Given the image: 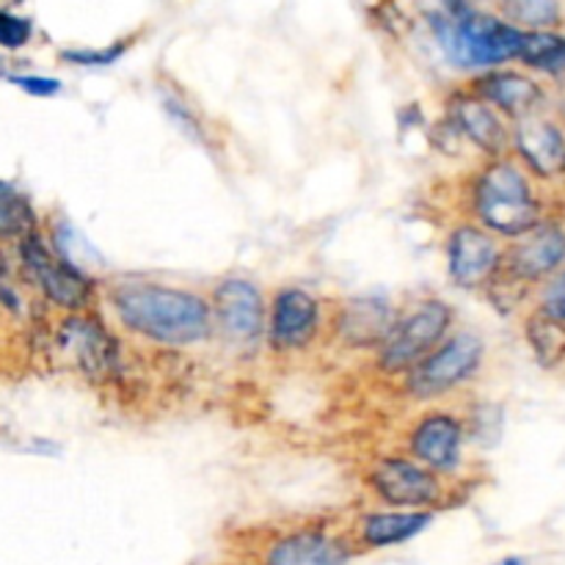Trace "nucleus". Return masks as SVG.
I'll return each mask as SVG.
<instances>
[{"mask_svg": "<svg viewBox=\"0 0 565 565\" xmlns=\"http://www.w3.org/2000/svg\"><path fill=\"white\" fill-rule=\"evenodd\" d=\"M33 22L14 11H0V47L20 50L31 42Z\"/></svg>", "mask_w": 565, "mask_h": 565, "instance_id": "obj_24", "label": "nucleus"}, {"mask_svg": "<svg viewBox=\"0 0 565 565\" xmlns=\"http://www.w3.org/2000/svg\"><path fill=\"white\" fill-rule=\"evenodd\" d=\"M472 94L489 103L497 114H505L511 119H527L539 114V105L544 103V92L533 77L522 72H486L472 83Z\"/></svg>", "mask_w": 565, "mask_h": 565, "instance_id": "obj_16", "label": "nucleus"}, {"mask_svg": "<svg viewBox=\"0 0 565 565\" xmlns=\"http://www.w3.org/2000/svg\"><path fill=\"white\" fill-rule=\"evenodd\" d=\"M14 86H20L22 92L31 94V97H55L61 92V81L55 77H42V75H17L11 77Z\"/></svg>", "mask_w": 565, "mask_h": 565, "instance_id": "obj_27", "label": "nucleus"}, {"mask_svg": "<svg viewBox=\"0 0 565 565\" xmlns=\"http://www.w3.org/2000/svg\"><path fill=\"white\" fill-rule=\"evenodd\" d=\"M108 301L127 331L158 345H199L213 334L210 301L182 287L158 281H116Z\"/></svg>", "mask_w": 565, "mask_h": 565, "instance_id": "obj_1", "label": "nucleus"}, {"mask_svg": "<svg viewBox=\"0 0 565 565\" xmlns=\"http://www.w3.org/2000/svg\"><path fill=\"white\" fill-rule=\"evenodd\" d=\"M6 75V64H3V58H0V77Z\"/></svg>", "mask_w": 565, "mask_h": 565, "instance_id": "obj_30", "label": "nucleus"}, {"mask_svg": "<svg viewBox=\"0 0 565 565\" xmlns=\"http://www.w3.org/2000/svg\"><path fill=\"white\" fill-rule=\"evenodd\" d=\"M395 320V312L386 303L362 298V301L348 303L345 312H342L340 329L353 345H381Z\"/></svg>", "mask_w": 565, "mask_h": 565, "instance_id": "obj_19", "label": "nucleus"}, {"mask_svg": "<svg viewBox=\"0 0 565 565\" xmlns=\"http://www.w3.org/2000/svg\"><path fill=\"white\" fill-rule=\"evenodd\" d=\"M127 50V42H116L110 47H97V50H64V61L77 66H108L114 61L121 58V53Z\"/></svg>", "mask_w": 565, "mask_h": 565, "instance_id": "obj_25", "label": "nucleus"}, {"mask_svg": "<svg viewBox=\"0 0 565 565\" xmlns=\"http://www.w3.org/2000/svg\"><path fill=\"white\" fill-rule=\"evenodd\" d=\"M497 565H524L522 557H505V561H500Z\"/></svg>", "mask_w": 565, "mask_h": 565, "instance_id": "obj_29", "label": "nucleus"}, {"mask_svg": "<svg viewBox=\"0 0 565 565\" xmlns=\"http://www.w3.org/2000/svg\"><path fill=\"white\" fill-rule=\"evenodd\" d=\"M519 61L546 75H565V36L552 31H524Z\"/></svg>", "mask_w": 565, "mask_h": 565, "instance_id": "obj_21", "label": "nucleus"}, {"mask_svg": "<svg viewBox=\"0 0 565 565\" xmlns=\"http://www.w3.org/2000/svg\"><path fill=\"white\" fill-rule=\"evenodd\" d=\"M486 345L478 334H452L434 353L406 373V392L414 401H436L456 386L467 384L483 367Z\"/></svg>", "mask_w": 565, "mask_h": 565, "instance_id": "obj_5", "label": "nucleus"}, {"mask_svg": "<svg viewBox=\"0 0 565 565\" xmlns=\"http://www.w3.org/2000/svg\"><path fill=\"white\" fill-rule=\"evenodd\" d=\"M61 351L72 353L77 367L88 375V379H108L119 367V353H116V342L110 340L108 331L88 315H72L61 326Z\"/></svg>", "mask_w": 565, "mask_h": 565, "instance_id": "obj_15", "label": "nucleus"}, {"mask_svg": "<svg viewBox=\"0 0 565 565\" xmlns=\"http://www.w3.org/2000/svg\"><path fill=\"white\" fill-rule=\"evenodd\" d=\"M447 110H450V125L456 127L458 136L467 138L472 147L489 154L491 160L505 158L508 147H511V132H508L502 116L489 103L475 97L472 92H461L452 94Z\"/></svg>", "mask_w": 565, "mask_h": 565, "instance_id": "obj_14", "label": "nucleus"}, {"mask_svg": "<svg viewBox=\"0 0 565 565\" xmlns=\"http://www.w3.org/2000/svg\"><path fill=\"white\" fill-rule=\"evenodd\" d=\"M348 550L326 530H296L270 546L265 565H345Z\"/></svg>", "mask_w": 565, "mask_h": 565, "instance_id": "obj_17", "label": "nucleus"}, {"mask_svg": "<svg viewBox=\"0 0 565 565\" xmlns=\"http://www.w3.org/2000/svg\"><path fill=\"white\" fill-rule=\"evenodd\" d=\"M511 141L530 174H535L539 180L565 177V136L561 125L533 114L516 121Z\"/></svg>", "mask_w": 565, "mask_h": 565, "instance_id": "obj_13", "label": "nucleus"}, {"mask_svg": "<svg viewBox=\"0 0 565 565\" xmlns=\"http://www.w3.org/2000/svg\"><path fill=\"white\" fill-rule=\"evenodd\" d=\"M434 522L430 511H384L370 513L359 522V539L362 544L381 550V546H397L412 541Z\"/></svg>", "mask_w": 565, "mask_h": 565, "instance_id": "obj_18", "label": "nucleus"}, {"mask_svg": "<svg viewBox=\"0 0 565 565\" xmlns=\"http://www.w3.org/2000/svg\"><path fill=\"white\" fill-rule=\"evenodd\" d=\"M565 265V230L557 224H539L527 235L516 237L508 252H502L500 270L519 285H535L557 274Z\"/></svg>", "mask_w": 565, "mask_h": 565, "instance_id": "obj_9", "label": "nucleus"}, {"mask_svg": "<svg viewBox=\"0 0 565 565\" xmlns=\"http://www.w3.org/2000/svg\"><path fill=\"white\" fill-rule=\"evenodd\" d=\"M370 489L386 505L406 508V511H423L445 500V483L439 475L403 456L379 458L370 469Z\"/></svg>", "mask_w": 565, "mask_h": 565, "instance_id": "obj_7", "label": "nucleus"}, {"mask_svg": "<svg viewBox=\"0 0 565 565\" xmlns=\"http://www.w3.org/2000/svg\"><path fill=\"white\" fill-rule=\"evenodd\" d=\"M472 207L486 232L502 237H522L541 224V204L519 163L497 158L478 174L472 188Z\"/></svg>", "mask_w": 565, "mask_h": 565, "instance_id": "obj_2", "label": "nucleus"}, {"mask_svg": "<svg viewBox=\"0 0 565 565\" xmlns=\"http://www.w3.org/2000/svg\"><path fill=\"white\" fill-rule=\"evenodd\" d=\"M463 423L450 412H428L419 417L408 436V450L414 461L428 467L436 475H452L463 461Z\"/></svg>", "mask_w": 565, "mask_h": 565, "instance_id": "obj_12", "label": "nucleus"}, {"mask_svg": "<svg viewBox=\"0 0 565 565\" xmlns=\"http://www.w3.org/2000/svg\"><path fill=\"white\" fill-rule=\"evenodd\" d=\"M31 232H36V213L28 196L0 182V241H22Z\"/></svg>", "mask_w": 565, "mask_h": 565, "instance_id": "obj_22", "label": "nucleus"}, {"mask_svg": "<svg viewBox=\"0 0 565 565\" xmlns=\"http://www.w3.org/2000/svg\"><path fill=\"white\" fill-rule=\"evenodd\" d=\"M452 309L445 301H423L417 309L397 318L379 345V367L390 375H406L447 340Z\"/></svg>", "mask_w": 565, "mask_h": 565, "instance_id": "obj_4", "label": "nucleus"}, {"mask_svg": "<svg viewBox=\"0 0 565 565\" xmlns=\"http://www.w3.org/2000/svg\"><path fill=\"white\" fill-rule=\"evenodd\" d=\"M430 28L450 64L463 70H483L516 58L524 36L522 28L472 9L430 17Z\"/></svg>", "mask_w": 565, "mask_h": 565, "instance_id": "obj_3", "label": "nucleus"}, {"mask_svg": "<svg viewBox=\"0 0 565 565\" xmlns=\"http://www.w3.org/2000/svg\"><path fill=\"white\" fill-rule=\"evenodd\" d=\"M539 309L550 315V318L565 323V268L557 276H552L550 285L544 287V296H541Z\"/></svg>", "mask_w": 565, "mask_h": 565, "instance_id": "obj_26", "label": "nucleus"}, {"mask_svg": "<svg viewBox=\"0 0 565 565\" xmlns=\"http://www.w3.org/2000/svg\"><path fill=\"white\" fill-rule=\"evenodd\" d=\"M524 337L530 342L535 362L544 370H555L565 362V323L535 309L524 323Z\"/></svg>", "mask_w": 565, "mask_h": 565, "instance_id": "obj_20", "label": "nucleus"}, {"mask_svg": "<svg viewBox=\"0 0 565 565\" xmlns=\"http://www.w3.org/2000/svg\"><path fill=\"white\" fill-rule=\"evenodd\" d=\"M502 265V252L494 235L475 224H461L447 241V270L463 290H480L494 279Z\"/></svg>", "mask_w": 565, "mask_h": 565, "instance_id": "obj_10", "label": "nucleus"}, {"mask_svg": "<svg viewBox=\"0 0 565 565\" xmlns=\"http://www.w3.org/2000/svg\"><path fill=\"white\" fill-rule=\"evenodd\" d=\"M447 9V14H461V11H469V0H441Z\"/></svg>", "mask_w": 565, "mask_h": 565, "instance_id": "obj_28", "label": "nucleus"}, {"mask_svg": "<svg viewBox=\"0 0 565 565\" xmlns=\"http://www.w3.org/2000/svg\"><path fill=\"white\" fill-rule=\"evenodd\" d=\"M20 257L25 265L28 276L33 285L42 290V296L50 303L70 312H83L94 298V281L77 265L66 263L64 257L47 248L44 237L39 232H31L20 241Z\"/></svg>", "mask_w": 565, "mask_h": 565, "instance_id": "obj_6", "label": "nucleus"}, {"mask_svg": "<svg viewBox=\"0 0 565 565\" xmlns=\"http://www.w3.org/2000/svg\"><path fill=\"white\" fill-rule=\"evenodd\" d=\"M500 6L511 20L530 28H552L561 22L557 0H500Z\"/></svg>", "mask_w": 565, "mask_h": 565, "instance_id": "obj_23", "label": "nucleus"}, {"mask_svg": "<svg viewBox=\"0 0 565 565\" xmlns=\"http://www.w3.org/2000/svg\"><path fill=\"white\" fill-rule=\"evenodd\" d=\"M210 312H213V329L241 345L259 340L265 331L263 292L248 279L221 281L210 298Z\"/></svg>", "mask_w": 565, "mask_h": 565, "instance_id": "obj_8", "label": "nucleus"}, {"mask_svg": "<svg viewBox=\"0 0 565 565\" xmlns=\"http://www.w3.org/2000/svg\"><path fill=\"white\" fill-rule=\"evenodd\" d=\"M320 331V301L301 287H285L270 303L268 340L279 353L303 351Z\"/></svg>", "mask_w": 565, "mask_h": 565, "instance_id": "obj_11", "label": "nucleus"}]
</instances>
